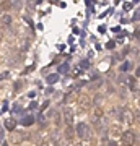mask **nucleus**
<instances>
[{
	"label": "nucleus",
	"instance_id": "obj_1",
	"mask_svg": "<svg viewBox=\"0 0 140 146\" xmlns=\"http://www.w3.org/2000/svg\"><path fill=\"white\" fill-rule=\"evenodd\" d=\"M75 133H77V136L80 138V140H83V141L90 140V136H91V130H90V125H86L85 122H80V123H77Z\"/></svg>",
	"mask_w": 140,
	"mask_h": 146
},
{
	"label": "nucleus",
	"instance_id": "obj_2",
	"mask_svg": "<svg viewBox=\"0 0 140 146\" xmlns=\"http://www.w3.org/2000/svg\"><path fill=\"white\" fill-rule=\"evenodd\" d=\"M121 145L122 146H134L135 145V133L132 130L122 131L121 135Z\"/></svg>",
	"mask_w": 140,
	"mask_h": 146
},
{
	"label": "nucleus",
	"instance_id": "obj_3",
	"mask_svg": "<svg viewBox=\"0 0 140 146\" xmlns=\"http://www.w3.org/2000/svg\"><path fill=\"white\" fill-rule=\"evenodd\" d=\"M103 109H101V106H98L96 109L90 114V120H91V123H99V120L103 119Z\"/></svg>",
	"mask_w": 140,
	"mask_h": 146
},
{
	"label": "nucleus",
	"instance_id": "obj_4",
	"mask_svg": "<svg viewBox=\"0 0 140 146\" xmlns=\"http://www.w3.org/2000/svg\"><path fill=\"white\" fill-rule=\"evenodd\" d=\"M122 122H125V125H134V112L127 107H124V112H122Z\"/></svg>",
	"mask_w": 140,
	"mask_h": 146
},
{
	"label": "nucleus",
	"instance_id": "obj_5",
	"mask_svg": "<svg viewBox=\"0 0 140 146\" xmlns=\"http://www.w3.org/2000/svg\"><path fill=\"white\" fill-rule=\"evenodd\" d=\"M64 122H65L67 125H73V112L70 109L64 110Z\"/></svg>",
	"mask_w": 140,
	"mask_h": 146
},
{
	"label": "nucleus",
	"instance_id": "obj_6",
	"mask_svg": "<svg viewBox=\"0 0 140 146\" xmlns=\"http://www.w3.org/2000/svg\"><path fill=\"white\" fill-rule=\"evenodd\" d=\"M64 136H65V140H68V141H72V140H73V136H75V130H73V125H67V127H65Z\"/></svg>",
	"mask_w": 140,
	"mask_h": 146
},
{
	"label": "nucleus",
	"instance_id": "obj_7",
	"mask_svg": "<svg viewBox=\"0 0 140 146\" xmlns=\"http://www.w3.org/2000/svg\"><path fill=\"white\" fill-rule=\"evenodd\" d=\"M91 104H93V101L90 99V98H82V101H80V106H82L83 109H86V107H90Z\"/></svg>",
	"mask_w": 140,
	"mask_h": 146
},
{
	"label": "nucleus",
	"instance_id": "obj_8",
	"mask_svg": "<svg viewBox=\"0 0 140 146\" xmlns=\"http://www.w3.org/2000/svg\"><path fill=\"white\" fill-rule=\"evenodd\" d=\"M57 80H59V75H57V73H52V75H49V76H47V84L57 83Z\"/></svg>",
	"mask_w": 140,
	"mask_h": 146
},
{
	"label": "nucleus",
	"instance_id": "obj_9",
	"mask_svg": "<svg viewBox=\"0 0 140 146\" xmlns=\"http://www.w3.org/2000/svg\"><path fill=\"white\" fill-rule=\"evenodd\" d=\"M111 133H113V136H121V135H122L121 127L119 125H113V127H111Z\"/></svg>",
	"mask_w": 140,
	"mask_h": 146
},
{
	"label": "nucleus",
	"instance_id": "obj_10",
	"mask_svg": "<svg viewBox=\"0 0 140 146\" xmlns=\"http://www.w3.org/2000/svg\"><path fill=\"white\" fill-rule=\"evenodd\" d=\"M5 128L7 130H15V120L13 119H7L5 120Z\"/></svg>",
	"mask_w": 140,
	"mask_h": 146
},
{
	"label": "nucleus",
	"instance_id": "obj_11",
	"mask_svg": "<svg viewBox=\"0 0 140 146\" xmlns=\"http://www.w3.org/2000/svg\"><path fill=\"white\" fill-rule=\"evenodd\" d=\"M0 23H2V25H5V26H10V25H11V16L10 15H3Z\"/></svg>",
	"mask_w": 140,
	"mask_h": 146
},
{
	"label": "nucleus",
	"instance_id": "obj_12",
	"mask_svg": "<svg viewBox=\"0 0 140 146\" xmlns=\"http://www.w3.org/2000/svg\"><path fill=\"white\" fill-rule=\"evenodd\" d=\"M11 8V2L10 0H3L2 3H0V10H10Z\"/></svg>",
	"mask_w": 140,
	"mask_h": 146
},
{
	"label": "nucleus",
	"instance_id": "obj_13",
	"mask_svg": "<svg viewBox=\"0 0 140 146\" xmlns=\"http://www.w3.org/2000/svg\"><path fill=\"white\" fill-rule=\"evenodd\" d=\"M101 102H103V94L98 93V94L93 98V104H94V106H101Z\"/></svg>",
	"mask_w": 140,
	"mask_h": 146
},
{
	"label": "nucleus",
	"instance_id": "obj_14",
	"mask_svg": "<svg viewBox=\"0 0 140 146\" xmlns=\"http://www.w3.org/2000/svg\"><path fill=\"white\" fill-rule=\"evenodd\" d=\"M33 141L36 143V145H44V141H42V138H41V135H33Z\"/></svg>",
	"mask_w": 140,
	"mask_h": 146
},
{
	"label": "nucleus",
	"instance_id": "obj_15",
	"mask_svg": "<svg viewBox=\"0 0 140 146\" xmlns=\"http://www.w3.org/2000/svg\"><path fill=\"white\" fill-rule=\"evenodd\" d=\"M33 122H34V119H33V117H25V119H23V125H25V127H29Z\"/></svg>",
	"mask_w": 140,
	"mask_h": 146
},
{
	"label": "nucleus",
	"instance_id": "obj_16",
	"mask_svg": "<svg viewBox=\"0 0 140 146\" xmlns=\"http://www.w3.org/2000/svg\"><path fill=\"white\" fill-rule=\"evenodd\" d=\"M134 122H137V123L140 125V109H137L134 112Z\"/></svg>",
	"mask_w": 140,
	"mask_h": 146
},
{
	"label": "nucleus",
	"instance_id": "obj_17",
	"mask_svg": "<svg viewBox=\"0 0 140 146\" xmlns=\"http://www.w3.org/2000/svg\"><path fill=\"white\" fill-rule=\"evenodd\" d=\"M67 72H68V65L67 63H64V65L59 67V73H67Z\"/></svg>",
	"mask_w": 140,
	"mask_h": 146
},
{
	"label": "nucleus",
	"instance_id": "obj_18",
	"mask_svg": "<svg viewBox=\"0 0 140 146\" xmlns=\"http://www.w3.org/2000/svg\"><path fill=\"white\" fill-rule=\"evenodd\" d=\"M38 122H39L41 127H46V119H44V115H39V117H38Z\"/></svg>",
	"mask_w": 140,
	"mask_h": 146
},
{
	"label": "nucleus",
	"instance_id": "obj_19",
	"mask_svg": "<svg viewBox=\"0 0 140 146\" xmlns=\"http://www.w3.org/2000/svg\"><path fill=\"white\" fill-rule=\"evenodd\" d=\"M3 140H5V131H3L2 127H0V143H3Z\"/></svg>",
	"mask_w": 140,
	"mask_h": 146
},
{
	"label": "nucleus",
	"instance_id": "obj_20",
	"mask_svg": "<svg viewBox=\"0 0 140 146\" xmlns=\"http://www.w3.org/2000/svg\"><path fill=\"white\" fill-rule=\"evenodd\" d=\"M8 76H10V73H8V72H3L2 75H0V80H7Z\"/></svg>",
	"mask_w": 140,
	"mask_h": 146
},
{
	"label": "nucleus",
	"instance_id": "obj_21",
	"mask_svg": "<svg viewBox=\"0 0 140 146\" xmlns=\"http://www.w3.org/2000/svg\"><path fill=\"white\" fill-rule=\"evenodd\" d=\"M54 120H56V123H57V125H60V115H59V114H56Z\"/></svg>",
	"mask_w": 140,
	"mask_h": 146
},
{
	"label": "nucleus",
	"instance_id": "obj_22",
	"mask_svg": "<svg viewBox=\"0 0 140 146\" xmlns=\"http://www.w3.org/2000/svg\"><path fill=\"white\" fill-rule=\"evenodd\" d=\"M127 68H129V63L125 62L124 65H122V67H121V70H122V72H125V70H127Z\"/></svg>",
	"mask_w": 140,
	"mask_h": 146
},
{
	"label": "nucleus",
	"instance_id": "obj_23",
	"mask_svg": "<svg viewBox=\"0 0 140 146\" xmlns=\"http://www.w3.org/2000/svg\"><path fill=\"white\" fill-rule=\"evenodd\" d=\"M108 146H117V143L114 140H111V141H108Z\"/></svg>",
	"mask_w": 140,
	"mask_h": 146
},
{
	"label": "nucleus",
	"instance_id": "obj_24",
	"mask_svg": "<svg viewBox=\"0 0 140 146\" xmlns=\"http://www.w3.org/2000/svg\"><path fill=\"white\" fill-rule=\"evenodd\" d=\"M135 76L140 78V67H137V70H135Z\"/></svg>",
	"mask_w": 140,
	"mask_h": 146
},
{
	"label": "nucleus",
	"instance_id": "obj_25",
	"mask_svg": "<svg viewBox=\"0 0 140 146\" xmlns=\"http://www.w3.org/2000/svg\"><path fill=\"white\" fill-rule=\"evenodd\" d=\"M47 106H49V101H46V102H44V104H42V107H41V110H44L47 107Z\"/></svg>",
	"mask_w": 140,
	"mask_h": 146
},
{
	"label": "nucleus",
	"instance_id": "obj_26",
	"mask_svg": "<svg viewBox=\"0 0 140 146\" xmlns=\"http://www.w3.org/2000/svg\"><path fill=\"white\" fill-rule=\"evenodd\" d=\"M82 65H83V67H88V65H90V62H88V60H83V62H82Z\"/></svg>",
	"mask_w": 140,
	"mask_h": 146
},
{
	"label": "nucleus",
	"instance_id": "obj_27",
	"mask_svg": "<svg viewBox=\"0 0 140 146\" xmlns=\"http://www.w3.org/2000/svg\"><path fill=\"white\" fill-rule=\"evenodd\" d=\"M108 49H114V42H109V44H108Z\"/></svg>",
	"mask_w": 140,
	"mask_h": 146
},
{
	"label": "nucleus",
	"instance_id": "obj_28",
	"mask_svg": "<svg viewBox=\"0 0 140 146\" xmlns=\"http://www.w3.org/2000/svg\"><path fill=\"white\" fill-rule=\"evenodd\" d=\"M137 41H139V42H140V34H137Z\"/></svg>",
	"mask_w": 140,
	"mask_h": 146
},
{
	"label": "nucleus",
	"instance_id": "obj_29",
	"mask_svg": "<svg viewBox=\"0 0 140 146\" xmlns=\"http://www.w3.org/2000/svg\"><path fill=\"white\" fill-rule=\"evenodd\" d=\"M2 146H8V145H7V143H2Z\"/></svg>",
	"mask_w": 140,
	"mask_h": 146
},
{
	"label": "nucleus",
	"instance_id": "obj_30",
	"mask_svg": "<svg viewBox=\"0 0 140 146\" xmlns=\"http://www.w3.org/2000/svg\"><path fill=\"white\" fill-rule=\"evenodd\" d=\"M0 42H2V33H0Z\"/></svg>",
	"mask_w": 140,
	"mask_h": 146
}]
</instances>
